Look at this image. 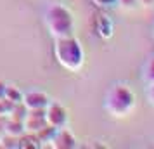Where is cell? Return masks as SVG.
I'll return each mask as SVG.
<instances>
[{"label":"cell","instance_id":"e0dca14e","mask_svg":"<svg viewBox=\"0 0 154 149\" xmlns=\"http://www.w3.org/2000/svg\"><path fill=\"white\" fill-rule=\"evenodd\" d=\"M147 99L151 102V106H154V83L149 85V90H147Z\"/></svg>","mask_w":154,"mask_h":149},{"label":"cell","instance_id":"9a60e30c","mask_svg":"<svg viewBox=\"0 0 154 149\" xmlns=\"http://www.w3.org/2000/svg\"><path fill=\"white\" fill-rule=\"evenodd\" d=\"M116 4L121 9H126V11H133V9H137V5H139L137 0H116Z\"/></svg>","mask_w":154,"mask_h":149},{"label":"cell","instance_id":"5bb4252c","mask_svg":"<svg viewBox=\"0 0 154 149\" xmlns=\"http://www.w3.org/2000/svg\"><path fill=\"white\" fill-rule=\"evenodd\" d=\"M5 97L9 101H12V102H23V94L19 88H16V87H7L5 88Z\"/></svg>","mask_w":154,"mask_h":149},{"label":"cell","instance_id":"52a82bcc","mask_svg":"<svg viewBox=\"0 0 154 149\" xmlns=\"http://www.w3.org/2000/svg\"><path fill=\"white\" fill-rule=\"evenodd\" d=\"M49 97L47 94L38 92V90H31L28 94H23V104L28 109H45L49 106Z\"/></svg>","mask_w":154,"mask_h":149},{"label":"cell","instance_id":"3957f363","mask_svg":"<svg viewBox=\"0 0 154 149\" xmlns=\"http://www.w3.org/2000/svg\"><path fill=\"white\" fill-rule=\"evenodd\" d=\"M45 23H47L50 35L54 38H64V36L73 35V28H75L73 14H71V11L68 7H64L63 4H52L47 9Z\"/></svg>","mask_w":154,"mask_h":149},{"label":"cell","instance_id":"4fadbf2b","mask_svg":"<svg viewBox=\"0 0 154 149\" xmlns=\"http://www.w3.org/2000/svg\"><path fill=\"white\" fill-rule=\"evenodd\" d=\"M0 147H5V149L19 147V137H14V135L5 134L2 139H0Z\"/></svg>","mask_w":154,"mask_h":149},{"label":"cell","instance_id":"2e32d148","mask_svg":"<svg viewBox=\"0 0 154 149\" xmlns=\"http://www.w3.org/2000/svg\"><path fill=\"white\" fill-rule=\"evenodd\" d=\"M97 7H102V9H109V7H114V5H118L116 4V0H92Z\"/></svg>","mask_w":154,"mask_h":149},{"label":"cell","instance_id":"ac0fdd59","mask_svg":"<svg viewBox=\"0 0 154 149\" xmlns=\"http://www.w3.org/2000/svg\"><path fill=\"white\" fill-rule=\"evenodd\" d=\"M139 5H144V7H152L154 5V0H137Z\"/></svg>","mask_w":154,"mask_h":149},{"label":"cell","instance_id":"8992f818","mask_svg":"<svg viewBox=\"0 0 154 149\" xmlns=\"http://www.w3.org/2000/svg\"><path fill=\"white\" fill-rule=\"evenodd\" d=\"M78 144H76V139L75 135L71 134L69 130L64 128H57L56 130V135L50 142V147H56V149H75Z\"/></svg>","mask_w":154,"mask_h":149},{"label":"cell","instance_id":"30bf717a","mask_svg":"<svg viewBox=\"0 0 154 149\" xmlns=\"http://www.w3.org/2000/svg\"><path fill=\"white\" fill-rule=\"evenodd\" d=\"M142 78L146 83H154V56H151L146 61L144 68H142Z\"/></svg>","mask_w":154,"mask_h":149},{"label":"cell","instance_id":"7a4b0ae2","mask_svg":"<svg viewBox=\"0 0 154 149\" xmlns=\"http://www.w3.org/2000/svg\"><path fill=\"white\" fill-rule=\"evenodd\" d=\"M54 56L57 63L63 68L69 71H78L85 63V52L78 38L73 35L64 36V38H56L54 43Z\"/></svg>","mask_w":154,"mask_h":149},{"label":"cell","instance_id":"277c9868","mask_svg":"<svg viewBox=\"0 0 154 149\" xmlns=\"http://www.w3.org/2000/svg\"><path fill=\"white\" fill-rule=\"evenodd\" d=\"M45 120L50 127L64 128L68 125V111L59 102H49V106L45 107Z\"/></svg>","mask_w":154,"mask_h":149},{"label":"cell","instance_id":"6da1fadb","mask_svg":"<svg viewBox=\"0 0 154 149\" xmlns=\"http://www.w3.org/2000/svg\"><path fill=\"white\" fill-rule=\"evenodd\" d=\"M137 104V97L126 83H114L106 95V111L114 118H125L132 114Z\"/></svg>","mask_w":154,"mask_h":149},{"label":"cell","instance_id":"9c48e42d","mask_svg":"<svg viewBox=\"0 0 154 149\" xmlns=\"http://www.w3.org/2000/svg\"><path fill=\"white\" fill-rule=\"evenodd\" d=\"M4 132L9 135H14V137H21L24 135V125H23V121L19 120H12V118H9L5 121V125H4Z\"/></svg>","mask_w":154,"mask_h":149},{"label":"cell","instance_id":"7c38bea8","mask_svg":"<svg viewBox=\"0 0 154 149\" xmlns=\"http://www.w3.org/2000/svg\"><path fill=\"white\" fill-rule=\"evenodd\" d=\"M28 114V107L24 106L23 102H17V104H14V109H12V113H11V116L9 118H12V120H19L23 121L24 120V116Z\"/></svg>","mask_w":154,"mask_h":149},{"label":"cell","instance_id":"ba28073f","mask_svg":"<svg viewBox=\"0 0 154 149\" xmlns=\"http://www.w3.org/2000/svg\"><path fill=\"white\" fill-rule=\"evenodd\" d=\"M95 29H97V35L102 36V38H111L112 33H114V24L112 21L107 17V16H99L97 23H95Z\"/></svg>","mask_w":154,"mask_h":149},{"label":"cell","instance_id":"5b68a950","mask_svg":"<svg viewBox=\"0 0 154 149\" xmlns=\"http://www.w3.org/2000/svg\"><path fill=\"white\" fill-rule=\"evenodd\" d=\"M24 125V132L28 134H36L42 128L47 127V120H45V109H28V114L23 120Z\"/></svg>","mask_w":154,"mask_h":149},{"label":"cell","instance_id":"8fae6325","mask_svg":"<svg viewBox=\"0 0 154 149\" xmlns=\"http://www.w3.org/2000/svg\"><path fill=\"white\" fill-rule=\"evenodd\" d=\"M14 104L12 101H9L7 97H2L0 99V118H9L12 109H14Z\"/></svg>","mask_w":154,"mask_h":149},{"label":"cell","instance_id":"d6986e66","mask_svg":"<svg viewBox=\"0 0 154 149\" xmlns=\"http://www.w3.org/2000/svg\"><path fill=\"white\" fill-rule=\"evenodd\" d=\"M5 88H7V85H5L4 82H0V99L5 97Z\"/></svg>","mask_w":154,"mask_h":149}]
</instances>
